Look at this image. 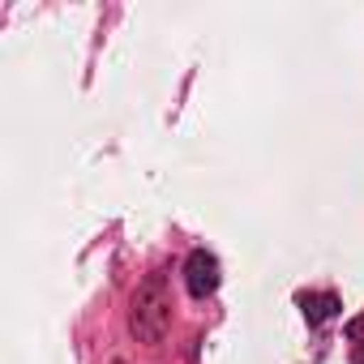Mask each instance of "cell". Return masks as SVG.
Returning a JSON list of instances; mask_svg holds the SVG:
<instances>
[{
	"label": "cell",
	"mask_w": 364,
	"mask_h": 364,
	"mask_svg": "<svg viewBox=\"0 0 364 364\" xmlns=\"http://www.w3.org/2000/svg\"><path fill=\"white\" fill-rule=\"evenodd\" d=\"M167 326H171V291H167V279L163 270L146 274L141 287L133 291V309H129V330L137 343H150L159 347L167 338Z\"/></svg>",
	"instance_id": "1"
},
{
	"label": "cell",
	"mask_w": 364,
	"mask_h": 364,
	"mask_svg": "<svg viewBox=\"0 0 364 364\" xmlns=\"http://www.w3.org/2000/svg\"><path fill=\"white\" fill-rule=\"evenodd\" d=\"M185 287H189L193 300H206V296L219 291V262H215V253H206V249L189 253V262H185Z\"/></svg>",
	"instance_id": "2"
},
{
	"label": "cell",
	"mask_w": 364,
	"mask_h": 364,
	"mask_svg": "<svg viewBox=\"0 0 364 364\" xmlns=\"http://www.w3.org/2000/svg\"><path fill=\"white\" fill-rule=\"evenodd\" d=\"M338 296L334 291H321V296H304V317H309V326H321V321H330V317H338Z\"/></svg>",
	"instance_id": "3"
},
{
	"label": "cell",
	"mask_w": 364,
	"mask_h": 364,
	"mask_svg": "<svg viewBox=\"0 0 364 364\" xmlns=\"http://www.w3.org/2000/svg\"><path fill=\"white\" fill-rule=\"evenodd\" d=\"M347 338L355 343V364H364V317H351L347 321Z\"/></svg>",
	"instance_id": "4"
}]
</instances>
